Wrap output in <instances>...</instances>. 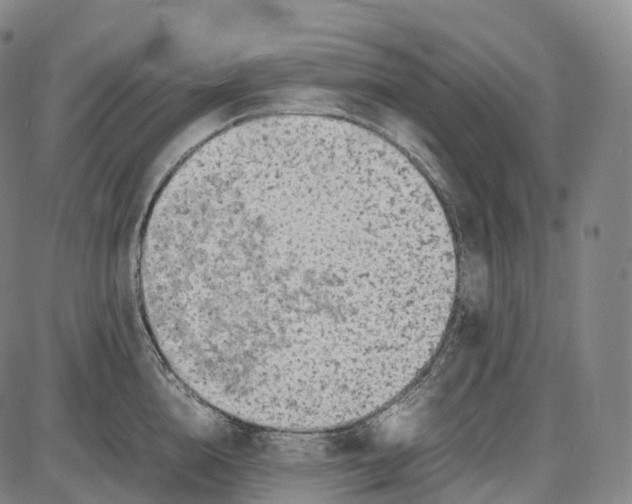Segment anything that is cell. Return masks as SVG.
Returning <instances> with one entry per match:
<instances>
[{"instance_id": "6da1fadb", "label": "cell", "mask_w": 632, "mask_h": 504, "mask_svg": "<svg viewBox=\"0 0 632 504\" xmlns=\"http://www.w3.org/2000/svg\"><path fill=\"white\" fill-rule=\"evenodd\" d=\"M448 241L388 161L319 135L205 152L156 198L139 277L156 346L222 412L309 430L362 418L415 374Z\"/></svg>"}]
</instances>
